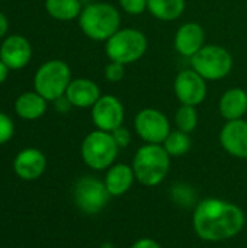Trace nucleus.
<instances>
[{
	"label": "nucleus",
	"mask_w": 247,
	"mask_h": 248,
	"mask_svg": "<svg viewBox=\"0 0 247 248\" xmlns=\"http://www.w3.org/2000/svg\"><path fill=\"white\" fill-rule=\"evenodd\" d=\"M245 224L246 217L240 206L217 198L201 201L195 206L192 217L195 234L208 243L234 238L242 232Z\"/></svg>",
	"instance_id": "f257e3e1"
},
{
	"label": "nucleus",
	"mask_w": 247,
	"mask_h": 248,
	"mask_svg": "<svg viewBox=\"0 0 247 248\" xmlns=\"http://www.w3.org/2000/svg\"><path fill=\"white\" fill-rule=\"evenodd\" d=\"M79 26L89 39L106 42L121 29V13L111 3L93 1L83 7L79 16Z\"/></svg>",
	"instance_id": "f03ea898"
},
{
	"label": "nucleus",
	"mask_w": 247,
	"mask_h": 248,
	"mask_svg": "<svg viewBox=\"0 0 247 248\" xmlns=\"http://www.w3.org/2000/svg\"><path fill=\"white\" fill-rule=\"evenodd\" d=\"M170 155L162 144H144L141 145L132 158V170L135 180L143 186H159L170 170Z\"/></svg>",
	"instance_id": "7ed1b4c3"
},
{
	"label": "nucleus",
	"mask_w": 247,
	"mask_h": 248,
	"mask_svg": "<svg viewBox=\"0 0 247 248\" xmlns=\"http://www.w3.org/2000/svg\"><path fill=\"white\" fill-rule=\"evenodd\" d=\"M147 49L148 39L146 33L135 28H121L105 42V52L109 61L124 65L140 61Z\"/></svg>",
	"instance_id": "20e7f679"
},
{
	"label": "nucleus",
	"mask_w": 247,
	"mask_h": 248,
	"mask_svg": "<svg viewBox=\"0 0 247 248\" xmlns=\"http://www.w3.org/2000/svg\"><path fill=\"white\" fill-rule=\"evenodd\" d=\"M119 147L116 145L111 132L95 129L89 132L80 147L83 163L96 171L108 170L118 157Z\"/></svg>",
	"instance_id": "39448f33"
},
{
	"label": "nucleus",
	"mask_w": 247,
	"mask_h": 248,
	"mask_svg": "<svg viewBox=\"0 0 247 248\" xmlns=\"http://www.w3.org/2000/svg\"><path fill=\"white\" fill-rule=\"evenodd\" d=\"M189 61L191 68H194L207 81L226 78L234 65L231 52L218 44H205Z\"/></svg>",
	"instance_id": "423d86ee"
},
{
	"label": "nucleus",
	"mask_w": 247,
	"mask_h": 248,
	"mask_svg": "<svg viewBox=\"0 0 247 248\" xmlns=\"http://www.w3.org/2000/svg\"><path fill=\"white\" fill-rule=\"evenodd\" d=\"M71 80V70L66 61L49 60L36 70L33 89L48 102H55L66 94Z\"/></svg>",
	"instance_id": "0eeeda50"
},
{
	"label": "nucleus",
	"mask_w": 247,
	"mask_h": 248,
	"mask_svg": "<svg viewBox=\"0 0 247 248\" xmlns=\"http://www.w3.org/2000/svg\"><path fill=\"white\" fill-rule=\"evenodd\" d=\"M109 192L105 182L86 176L76 182L73 189V201L77 209L86 215H98L109 202Z\"/></svg>",
	"instance_id": "6e6552de"
},
{
	"label": "nucleus",
	"mask_w": 247,
	"mask_h": 248,
	"mask_svg": "<svg viewBox=\"0 0 247 248\" xmlns=\"http://www.w3.org/2000/svg\"><path fill=\"white\" fill-rule=\"evenodd\" d=\"M135 134L146 144H163L172 131L169 118L156 108H144L134 118Z\"/></svg>",
	"instance_id": "1a4fd4ad"
},
{
	"label": "nucleus",
	"mask_w": 247,
	"mask_h": 248,
	"mask_svg": "<svg viewBox=\"0 0 247 248\" xmlns=\"http://www.w3.org/2000/svg\"><path fill=\"white\" fill-rule=\"evenodd\" d=\"M208 81L194 68L181 70L173 80V92L181 105L199 106L208 93Z\"/></svg>",
	"instance_id": "9d476101"
},
{
	"label": "nucleus",
	"mask_w": 247,
	"mask_h": 248,
	"mask_svg": "<svg viewBox=\"0 0 247 248\" xmlns=\"http://www.w3.org/2000/svg\"><path fill=\"white\" fill-rule=\"evenodd\" d=\"M92 122L96 129L112 132L124 125L125 108L114 94H102L90 109Z\"/></svg>",
	"instance_id": "9b49d317"
},
{
	"label": "nucleus",
	"mask_w": 247,
	"mask_h": 248,
	"mask_svg": "<svg viewBox=\"0 0 247 248\" xmlns=\"http://www.w3.org/2000/svg\"><path fill=\"white\" fill-rule=\"evenodd\" d=\"M47 170V157L45 154L33 147L23 148L15 155L13 171L23 182L38 180Z\"/></svg>",
	"instance_id": "f8f14e48"
},
{
	"label": "nucleus",
	"mask_w": 247,
	"mask_h": 248,
	"mask_svg": "<svg viewBox=\"0 0 247 248\" xmlns=\"http://www.w3.org/2000/svg\"><path fill=\"white\" fill-rule=\"evenodd\" d=\"M205 45V29L198 22L181 25L173 38L175 51L185 58H192Z\"/></svg>",
	"instance_id": "ddd939ff"
},
{
	"label": "nucleus",
	"mask_w": 247,
	"mask_h": 248,
	"mask_svg": "<svg viewBox=\"0 0 247 248\" xmlns=\"http://www.w3.org/2000/svg\"><path fill=\"white\" fill-rule=\"evenodd\" d=\"M32 58L31 42L23 35H9L0 46V60L10 70H22Z\"/></svg>",
	"instance_id": "4468645a"
},
{
	"label": "nucleus",
	"mask_w": 247,
	"mask_h": 248,
	"mask_svg": "<svg viewBox=\"0 0 247 248\" xmlns=\"http://www.w3.org/2000/svg\"><path fill=\"white\" fill-rule=\"evenodd\" d=\"M220 144L224 151L236 158H247V121H229L220 131Z\"/></svg>",
	"instance_id": "2eb2a0df"
},
{
	"label": "nucleus",
	"mask_w": 247,
	"mask_h": 248,
	"mask_svg": "<svg viewBox=\"0 0 247 248\" xmlns=\"http://www.w3.org/2000/svg\"><path fill=\"white\" fill-rule=\"evenodd\" d=\"M64 96L73 108L92 109V106L99 100L102 93L98 83L86 77H79L71 80Z\"/></svg>",
	"instance_id": "dca6fc26"
},
{
	"label": "nucleus",
	"mask_w": 247,
	"mask_h": 248,
	"mask_svg": "<svg viewBox=\"0 0 247 248\" xmlns=\"http://www.w3.org/2000/svg\"><path fill=\"white\" fill-rule=\"evenodd\" d=\"M220 115L229 121L243 119L247 113V92L243 87L227 89L218 100Z\"/></svg>",
	"instance_id": "f3484780"
},
{
	"label": "nucleus",
	"mask_w": 247,
	"mask_h": 248,
	"mask_svg": "<svg viewBox=\"0 0 247 248\" xmlns=\"http://www.w3.org/2000/svg\"><path fill=\"white\" fill-rule=\"evenodd\" d=\"M103 182L111 196H122L134 185L135 174L131 166L125 163H115L106 170Z\"/></svg>",
	"instance_id": "a211bd4d"
},
{
	"label": "nucleus",
	"mask_w": 247,
	"mask_h": 248,
	"mask_svg": "<svg viewBox=\"0 0 247 248\" xmlns=\"http://www.w3.org/2000/svg\"><path fill=\"white\" fill-rule=\"evenodd\" d=\"M48 100L44 99L39 93L23 92L15 100V112L20 119L25 121H36L42 118L48 108Z\"/></svg>",
	"instance_id": "6ab92c4d"
},
{
	"label": "nucleus",
	"mask_w": 247,
	"mask_h": 248,
	"mask_svg": "<svg viewBox=\"0 0 247 248\" xmlns=\"http://www.w3.org/2000/svg\"><path fill=\"white\" fill-rule=\"evenodd\" d=\"M186 9L185 0H148L147 10L153 17L162 22L178 20Z\"/></svg>",
	"instance_id": "aec40b11"
},
{
	"label": "nucleus",
	"mask_w": 247,
	"mask_h": 248,
	"mask_svg": "<svg viewBox=\"0 0 247 248\" xmlns=\"http://www.w3.org/2000/svg\"><path fill=\"white\" fill-rule=\"evenodd\" d=\"M47 13L61 22L79 19L83 6L80 0H45Z\"/></svg>",
	"instance_id": "412c9836"
},
{
	"label": "nucleus",
	"mask_w": 247,
	"mask_h": 248,
	"mask_svg": "<svg viewBox=\"0 0 247 248\" xmlns=\"http://www.w3.org/2000/svg\"><path fill=\"white\" fill-rule=\"evenodd\" d=\"M162 145L170 157H182L191 150V137L179 129H172Z\"/></svg>",
	"instance_id": "4be33fe9"
},
{
	"label": "nucleus",
	"mask_w": 247,
	"mask_h": 248,
	"mask_svg": "<svg viewBox=\"0 0 247 248\" xmlns=\"http://www.w3.org/2000/svg\"><path fill=\"white\" fill-rule=\"evenodd\" d=\"M198 110L197 106H189V105H181L175 113V125L176 129L191 134L197 129L198 126Z\"/></svg>",
	"instance_id": "5701e85b"
},
{
	"label": "nucleus",
	"mask_w": 247,
	"mask_h": 248,
	"mask_svg": "<svg viewBox=\"0 0 247 248\" xmlns=\"http://www.w3.org/2000/svg\"><path fill=\"white\" fill-rule=\"evenodd\" d=\"M103 76L109 83H119L125 77V65L116 61H109L105 65Z\"/></svg>",
	"instance_id": "b1692460"
},
{
	"label": "nucleus",
	"mask_w": 247,
	"mask_h": 248,
	"mask_svg": "<svg viewBox=\"0 0 247 248\" xmlns=\"http://www.w3.org/2000/svg\"><path fill=\"white\" fill-rule=\"evenodd\" d=\"M119 7L130 16H138L147 10L148 0H118Z\"/></svg>",
	"instance_id": "393cba45"
},
{
	"label": "nucleus",
	"mask_w": 247,
	"mask_h": 248,
	"mask_svg": "<svg viewBox=\"0 0 247 248\" xmlns=\"http://www.w3.org/2000/svg\"><path fill=\"white\" fill-rule=\"evenodd\" d=\"M15 135V124L10 116L0 112V145L9 142Z\"/></svg>",
	"instance_id": "a878e982"
},
{
	"label": "nucleus",
	"mask_w": 247,
	"mask_h": 248,
	"mask_svg": "<svg viewBox=\"0 0 247 248\" xmlns=\"http://www.w3.org/2000/svg\"><path fill=\"white\" fill-rule=\"evenodd\" d=\"M111 134H112V137H114L116 145L119 147V150L130 145V142H131V132H130L124 125L119 126V128H116V129L112 131Z\"/></svg>",
	"instance_id": "bb28decb"
},
{
	"label": "nucleus",
	"mask_w": 247,
	"mask_h": 248,
	"mask_svg": "<svg viewBox=\"0 0 247 248\" xmlns=\"http://www.w3.org/2000/svg\"><path fill=\"white\" fill-rule=\"evenodd\" d=\"M131 248H162V246L153 238H140L131 246Z\"/></svg>",
	"instance_id": "cd10ccee"
},
{
	"label": "nucleus",
	"mask_w": 247,
	"mask_h": 248,
	"mask_svg": "<svg viewBox=\"0 0 247 248\" xmlns=\"http://www.w3.org/2000/svg\"><path fill=\"white\" fill-rule=\"evenodd\" d=\"M7 29H9V20H7V17L0 12V39L4 38V35L7 33Z\"/></svg>",
	"instance_id": "c85d7f7f"
},
{
	"label": "nucleus",
	"mask_w": 247,
	"mask_h": 248,
	"mask_svg": "<svg viewBox=\"0 0 247 248\" xmlns=\"http://www.w3.org/2000/svg\"><path fill=\"white\" fill-rule=\"evenodd\" d=\"M9 70H10V68H9V67L1 61V60H0V84H1V83H4V80L7 78V76H9Z\"/></svg>",
	"instance_id": "c756f323"
}]
</instances>
